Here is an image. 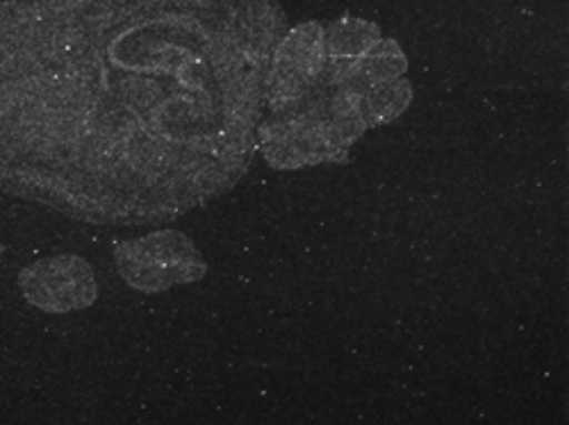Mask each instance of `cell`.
<instances>
[{"label": "cell", "mask_w": 569, "mask_h": 425, "mask_svg": "<svg viewBox=\"0 0 569 425\" xmlns=\"http://www.w3.org/2000/svg\"><path fill=\"white\" fill-rule=\"evenodd\" d=\"M288 30L278 0H0V194L114 227L226 196Z\"/></svg>", "instance_id": "6da1fadb"}, {"label": "cell", "mask_w": 569, "mask_h": 425, "mask_svg": "<svg viewBox=\"0 0 569 425\" xmlns=\"http://www.w3.org/2000/svg\"><path fill=\"white\" fill-rule=\"evenodd\" d=\"M367 91L321 75L297 105L262 117L258 151L273 169L345 160L353 141L369 130L360 114V99Z\"/></svg>", "instance_id": "7a4b0ae2"}, {"label": "cell", "mask_w": 569, "mask_h": 425, "mask_svg": "<svg viewBox=\"0 0 569 425\" xmlns=\"http://www.w3.org/2000/svg\"><path fill=\"white\" fill-rule=\"evenodd\" d=\"M114 264L126 285L139 294H162L173 287L194 285L208 273L199 246L180 230H158L121 242Z\"/></svg>", "instance_id": "3957f363"}, {"label": "cell", "mask_w": 569, "mask_h": 425, "mask_svg": "<svg viewBox=\"0 0 569 425\" xmlns=\"http://www.w3.org/2000/svg\"><path fill=\"white\" fill-rule=\"evenodd\" d=\"M326 67L328 51L323 23L308 21L284 32L276 45L264 82V114H276L297 105L317 87Z\"/></svg>", "instance_id": "277c9868"}, {"label": "cell", "mask_w": 569, "mask_h": 425, "mask_svg": "<svg viewBox=\"0 0 569 425\" xmlns=\"http://www.w3.org/2000/svg\"><path fill=\"white\" fill-rule=\"evenodd\" d=\"M17 282L21 296L34 310L49 314L82 312L99 298L97 273L84 257L71 253L28 264Z\"/></svg>", "instance_id": "5b68a950"}, {"label": "cell", "mask_w": 569, "mask_h": 425, "mask_svg": "<svg viewBox=\"0 0 569 425\" xmlns=\"http://www.w3.org/2000/svg\"><path fill=\"white\" fill-rule=\"evenodd\" d=\"M3 253H6V246H3V242H0V260H3Z\"/></svg>", "instance_id": "8992f818"}]
</instances>
